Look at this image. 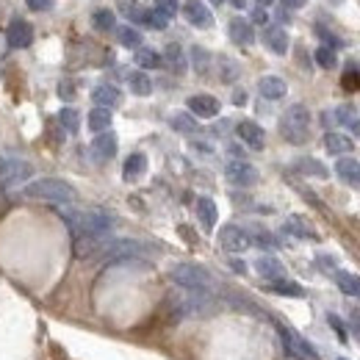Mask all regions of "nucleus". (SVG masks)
Returning <instances> with one entry per match:
<instances>
[{"label":"nucleus","mask_w":360,"mask_h":360,"mask_svg":"<svg viewBox=\"0 0 360 360\" xmlns=\"http://www.w3.org/2000/svg\"><path fill=\"white\" fill-rule=\"evenodd\" d=\"M58 94H61L64 100H72V97H75V89H72V83H69V80H61V83H58Z\"/></svg>","instance_id":"a18cd8bd"},{"label":"nucleus","mask_w":360,"mask_h":360,"mask_svg":"<svg viewBox=\"0 0 360 360\" xmlns=\"http://www.w3.org/2000/svg\"><path fill=\"white\" fill-rule=\"evenodd\" d=\"M255 271H258L263 280H269L271 285H274V282L288 280L285 266H282L277 258H271V255H260V258H255Z\"/></svg>","instance_id":"9d476101"},{"label":"nucleus","mask_w":360,"mask_h":360,"mask_svg":"<svg viewBox=\"0 0 360 360\" xmlns=\"http://www.w3.org/2000/svg\"><path fill=\"white\" fill-rule=\"evenodd\" d=\"M357 296H360V277H357Z\"/></svg>","instance_id":"13d9d810"},{"label":"nucleus","mask_w":360,"mask_h":360,"mask_svg":"<svg viewBox=\"0 0 360 360\" xmlns=\"http://www.w3.org/2000/svg\"><path fill=\"white\" fill-rule=\"evenodd\" d=\"M114 155H116V136L111 130L97 133L94 141H91V158L102 163V161H111Z\"/></svg>","instance_id":"4468645a"},{"label":"nucleus","mask_w":360,"mask_h":360,"mask_svg":"<svg viewBox=\"0 0 360 360\" xmlns=\"http://www.w3.org/2000/svg\"><path fill=\"white\" fill-rule=\"evenodd\" d=\"M147 25L155 28V30H163V28L169 25V17H163L158 8H150V11H147Z\"/></svg>","instance_id":"a19ab883"},{"label":"nucleus","mask_w":360,"mask_h":360,"mask_svg":"<svg viewBox=\"0 0 360 360\" xmlns=\"http://www.w3.org/2000/svg\"><path fill=\"white\" fill-rule=\"evenodd\" d=\"M294 169L302 172V174H310V177H327L330 174L327 166L316 158H299V161H294Z\"/></svg>","instance_id":"bb28decb"},{"label":"nucleus","mask_w":360,"mask_h":360,"mask_svg":"<svg viewBox=\"0 0 360 360\" xmlns=\"http://www.w3.org/2000/svg\"><path fill=\"white\" fill-rule=\"evenodd\" d=\"M116 39H119L122 47H133V50L141 47V33H138L133 25H122V28H116Z\"/></svg>","instance_id":"7c9ffc66"},{"label":"nucleus","mask_w":360,"mask_h":360,"mask_svg":"<svg viewBox=\"0 0 360 360\" xmlns=\"http://www.w3.org/2000/svg\"><path fill=\"white\" fill-rule=\"evenodd\" d=\"M282 230L288 233V235H294V238H316L313 235V230L299 219V216H288L285 219V224H282Z\"/></svg>","instance_id":"c756f323"},{"label":"nucleus","mask_w":360,"mask_h":360,"mask_svg":"<svg viewBox=\"0 0 360 360\" xmlns=\"http://www.w3.org/2000/svg\"><path fill=\"white\" fill-rule=\"evenodd\" d=\"M136 64H138L141 69H158V66H163V58H161V53H155L152 47H138V50H136Z\"/></svg>","instance_id":"cd10ccee"},{"label":"nucleus","mask_w":360,"mask_h":360,"mask_svg":"<svg viewBox=\"0 0 360 360\" xmlns=\"http://www.w3.org/2000/svg\"><path fill=\"white\" fill-rule=\"evenodd\" d=\"M316 263H318V269H321V271H327V274H330V271H332V274L338 271V263H335V258H332V255H318V258H316Z\"/></svg>","instance_id":"37998d69"},{"label":"nucleus","mask_w":360,"mask_h":360,"mask_svg":"<svg viewBox=\"0 0 360 360\" xmlns=\"http://www.w3.org/2000/svg\"><path fill=\"white\" fill-rule=\"evenodd\" d=\"M327 321L332 324V330L338 332V338H341V341H346V330H343V321H341V318H338L335 313H330V316H327Z\"/></svg>","instance_id":"c03bdc74"},{"label":"nucleus","mask_w":360,"mask_h":360,"mask_svg":"<svg viewBox=\"0 0 360 360\" xmlns=\"http://www.w3.org/2000/svg\"><path fill=\"white\" fill-rule=\"evenodd\" d=\"M332 116H335L346 130H352V136L360 138V116H357V111H354L352 105H341V108H335Z\"/></svg>","instance_id":"412c9836"},{"label":"nucleus","mask_w":360,"mask_h":360,"mask_svg":"<svg viewBox=\"0 0 360 360\" xmlns=\"http://www.w3.org/2000/svg\"><path fill=\"white\" fill-rule=\"evenodd\" d=\"M352 335L360 341V310H352Z\"/></svg>","instance_id":"09e8293b"},{"label":"nucleus","mask_w":360,"mask_h":360,"mask_svg":"<svg viewBox=\"0 0 360 360\" xmlns=\"http://www.w3.org/2000/svg\"><path fill=\"white\" fill-rule=\"evenodd\" d=\"M188 114L194 116H202V119H210L219 114V100L213 94H191L188 97Z\"/></svg>","instance_id":"ddd939ff"},{"label":"nucleus","mask_w":360,"mask_h":360,"mask_svg":"<svg viewBox=\"0 0 360 360\" xmlns=\"http://www.w3.org/2000/svg\"><path fill=\"white\" fill-rule=\"evenodd\" d=\"M55 119H58V125H61L66 133H78V130H80V114H78L75 108H69V105L61 108Z\"/></svg>","instance_id":"c85d7f7f"},{"label":"nucleus","mask_w":360,"mask_h":360,"mask_svg":"<svg viewBox=\"0 0 360 360\" xmlns=\"http://www.w3.org/2000/svg\"><path fill=\"white\" fill-rule=\"evenodd\" d=\"M335 174H338L346 186L360 188V161H354V158H338V163H335Z\"/></svg>","instance_id":"a211bd4d"},{"label":"nucleus","mask_w":360,"mask_h":360,"mask_svg":"<svg viewBox=\"0 0 360 360\" xmlns=\"http://www.w3.org/2000/svg\"><path fill=\"white\" fill-rule=\"evenodd\" d=\"M277 332H280V338H282V343H285V352H288L291 357H299V360H318V349H316L307 338H302L299 332H294V330L285 327V324H277Z\"/></svg>","instance_id":"423d86ee"},{"label":"nucleus","mask_w":360,"mask_h":360,"mask_svg":"<svg viewBox=\"0 0 360 360\" xmlns=\"http://www.w3.org/2000/svg\"><path fill=\"white\" fill-rule=\"evenodd\" d=\"M332 277H335L338 288H341L346 296H357V277H354V274H349V271H341V269H338Z\"/></svg>","instance_id":"f704fd0d"},{"label":"nucleus","mask_w":360,"mask_h":360,"mask_svg":"<svg viewBox=\"0 0 360 360\" xmlns=\"http://www.w3.org/2000/svg\"><path fill=\"white\" fill-rule=\"evenodd\" d=\"M235 133H238V138H241L249 150H263V144H266V133H263V127H260L258 122H252V119L238 122V125H235Z\"/></svg>","instance_id":"9b49d317"},{"label":"nucleus","mask_w":360,"mask_h":360,"mask_svg":"<svg viewBox=\"0 0 360 360\" xmlns=\"http://www.w3.org/2000/svg\"><path fill=\"white\" fill-rule=\"evenodd\" d=\"M144 169H147V155H144V152H130V155L125 158L122 174H125V180H136V177L144 174Z\"/></svg>","instance_id":"aec40b11"},{"label":"nucleus","mask_w":360,"mask_h":360,"mask_svg":"<svg viewBox=\"0 0 360 360\" xmlns=\"http://www.w3.org/2000/svg\"><path fill=\"white\" fill-rule=\"evenodd\" d=\"M127 86H130V91L138 94V97H147V94L152 91V80H150V75H147L144 69L130 72V75H127Z\"/></svg>","instance_id":"b1692460"},{"label":"nucleus","mask_w":360,"mask_h":360,"mask_svg":"<svg viewBox=\"0 0 360 360\" xmlns=\"http://www.w3.org/2000/svg\"><path fill=\"white\" fill-rule=\"evenodd\" d=\"M219 244H222L224 252H233V255H238V252H244V249L252 246L249 233L244 227H238V224H224L219 230Z\"/></svg>","instance_id":"0eeeda50"},{"label":"nucleus","mask_w":360,"mask_h":360,"mask_svg":"<svg viewBox=\"0 0 360 360\" xmlns=\"http://www.w3.org/2000/svg\"><path fill=\"white\" fill-rule=\"evenodd\" d=\"M266 19H269V14H266V8H252V22H258V25H266Z\"/></svg>","instance_id":"de8ad7c7"},{"label":"nucleus","mask_w":360,"mask_h":360,"mask_svg":"<svg viewBox=\"0 0 360 360\" xmlns=\"http://www.w3.org/2000/svg\"><path fill=\"white\" fill-rule=\"evenodd\" d=\"M305 0H282V8H302Z\"/></svg>","instance_id":"603ef678"},{"label":"nucleus","mask_w":360,"mask_h":360,"mask_svg":"<svg viewBox=\"0 0 360 360\" xmlns=\"http://www.w3.org/2000/svg\"><path fill=\"white\" fill-rule=\"evenodd\" d=\"M22 194L30 197V199H42V202L58 205V208L72 205V202L78 199L75 188H72L66 180H61V177H39V180H30V183H25Z\"/></svg>","instance_id":"f03ea898"},{"label":"nucleus","mask_w":360,"mask_h":360,"mask_svg":"<svg viewBox=\"0 0 360 360\" xmlns=\"http://www.w3.org/2000/svg\"><path fill=\"white\" fill-rule=\"evenodd\" d=\"M188 55H191V66L199 72V75H208V69H210V53L205 50V47H191L188 50Z\"/></svg>","instance_id":"2f4dec72"},{"label":"nucleus","mask_w":360,"mask_h":360,"mask_svg":"<svg viewBox=\"0 0 360 360\" xmlns=\"http://www.w3.org/2000/svg\"><path fill=\"white\" fill-rule=\"evenodd\" d=\"M169 277L180 285V288H186V291H208V285H210V274H208V269H202V266H197V263H174L172 266V271H169Z\"/></svg>","instance_id":"20e7f679"},{"label":"nucleus","mask_w":360,"mask_h":360,"mask_svg":"<svg viewBox=\"0 0 360 360\" xmlns=\"http://www.w3.org/2000/svg\"><path fill=\"white\" fill-rule=\"evenodd\" d=\"M324 147H327L330 155H343V152L352 150V138L343 136V133H332V130H330V133L324 136Z\"/></svg>","instance_id":"393cba45"},{"label":"nucleus","mask_w":360,"mask_h":360,"mask_svg":"<svg viewBox=\"0 0 360 360\" xmlns=\"http://www.w3.org/2000/svg\"><path fill=\"white\" fill-rule=\"evenodd\" d=\"M263 42H266V47H269L271 53H277V55H285V53H288V33H285V28H280V25H269V28L263 30Z\"/></svg>","instance_id":"6ab92c4d"},{"label":"nucleus","mask_w":360,"mask_h":360,"mask_svg":"<svg viewBox=\"0 0 360 360\" xmlns=\"http://www.w3.org/2000/svg\"><path fill=\"white\" fill-rule=\"evenodd\" d=\"M28 8L30 11H47V8H53V0H28Z\"/></svg>","instance_id":"49530a36"},{"label":"nucleus","mask_w":360,"mask_h":360,"mask_svg":"<svg viewBox=\"0 0 360 360\" xmlns=\"http://www.w3.org/2000/svg\"><path fill=\"white\" fill-rule=\"evenodd\" d=\"M230 266H233V269H235V271H241V274H244V271H246V266H244V263H241V260H230Z\"/></svg>","instance_id":"864d4df0"},{"label":"nucleus","mask_w":360,"mask_h":360,"mask_svg":"<svg viewBox=\"0 0 360 360\" xmlns=\"http://www.w3.org/2000/svg\"><path fill=\"white\" fill-rule=\"evenodd\" d=\"M33 174V166L17 155H0V186L3 188H11V186H19V183H28Z\"/></svg>","instance_id":"39448f33"},{"label":"nucleus","mask_w":360,"mask_h":360,"mask_svg":"<svg viewBox=\"0 0 360 360\" xmlns=\"http://www.w3.org/2000/svg\"><path fill=\"white\" fill-rule=\"evenodd\" d=\"M255 3H258V6H260V8H263V6H269V3H271V0H255Z\"/></svg>","instance_id":"6e6d98bb"},{"label":"nucleus","mask_w":360,"mask_h":360,"mask_svg":"<svg viewBox=\"0 0 360 360\" xmlns=\"http://www.w3.org/2000/svg\"><path fill=\"white\" fill-rule=\"evenodd\" d=\"M197 216H199L205 230H213L216 227V202L210 197H199L197 199Z\"/></svg>","instance_id":"4be33fe9"},{"label":"nucleus","mask_w":360,"mask_h":360,"mask_svg":"<svg viewBox=\"0 0 360 360\" xmlns=\"http://www.w3.org/2000/svg\"><path fill=\"white\" fill-rule=\"evenodd\" d=\"M233 102H235V105H246V91H244V89H235V91H233Z\"/></svg>","instance_id":"8fccbe9b"},{"label":"nucleus","mask_w":360,"mask_h":360,"mask_svg":"<svg viewBox=\"0 0 360 360\" xmlns=\"http://www.w3.org/2000/svg\"><path fill=\"white\" fill-rule=\"evenodd\" d=\"M316 64H318V66H324V69H332V66L338 64L335 50H332V47H327V44H321V47L316 50Z\"/></svg>","instance_id":"c9c22d12"},{"label":"nucleus","mask_w":360,"mask_h":360,"mask_svg":"<svg viewBox=\"0 0 360 360\" xmlns=\"http://www.w3.org/2000/svg\"><path fill=\"white\" fill-rule=\"evenodd\" d=\"M174 72H183L186 69V58H183V50H180V44H166V50H163V55H161Z\"/></svg>","instance_id":"72a5a7b5"},{"label":"nucleus","mask_w":360,"mask_h":360,"mask_svg":"<svg viewBox=\"0 0 360 360\" xmlns=\"http://www.w3.org/2000/svg\"><path fill=\"white\" fill-rule=\"evenodd\" d=\"M61 219L66 222L75 241L78 238L100 241V238H108L114 230V219L102 210H66V208H61Z\"/></svg>","instance_id":"f257e3e1"},{"label":"nucleus","mask_w":360,"mask_h":360,"mask_svg":"<svg viewBox=\"0 0 360 360\" xmlns=\"http://www.w3.org/2000/svg\"><path fill=\"white\" fill-rule=\"evenodd\" d=\"M230 3H233L235 8H244V3H246V0H230Z\"/></svg>","instance_id":"5fc2aeb1"},{"label":"nucleus","mask_w":360,"mask_h":360,"mask_svg":"<svg viewBox=\"0 0 360 360\" xmlns=\"http://www.w3.org/2000/svg\"><path fill=\"white\" fill-rule=\"evenodd\" d=\"M91 25H94L97 30H114V28H116V17H114L111 8H97V11L91 14Z\"/></svg>","instance_id":"473e14b6"},{"label":"nucleus","mask_w":360,"mask_h":360,"mask_svg":"<svg viewBox=\"0 0 360 360\" xmlns=\"http://www.w3.org/2000/svg\"><path fill=\"white\" fill-rule=\"evenodd\" d=\"M125 14H127V19H133V22H141V25H147V8H144L141 3H136V0L125 3Z\"/></svg>","instance_id":"e433bc0d"},{"label":"nucleus","mask_w":360,"mask_h":360,"mask_svg":"<svg viewBox=\"0 0 360 360\" xmlns=\"http://www.w3.org/2000/svg\"><path fill=\"white\" fill-rule=\"evenodd\" d=\"M274 294H285V296H305V291H302V285H296V282H291V280H282V282H274V285H269Z\"/></svg>","instance_id":"58836bf2"},{"label":"nucleus","mask_w":360,"mask_h":360,"mask_svg":"<svg viewBox=\"0 0 360 360\" xmlns=\"http://www.w3.org/2000/svg\"><path fill=\"white\" fill-rule=\"evenodd\" d=\"M249 241L258 244V246H266V249H274V246H277V238H274L269 230H260V227L255 230V235H249Z\"/></svg>","instance_id":"ea45409f"},{"label":"nucleus","mask_w":360,"mask_h":360,"mask_svg":"<svg viewBox=\"0 0 360 360\" xmlns=\"http://www.w3.org/2000/svg\"><path fill=\"white\" fill-rule=\"evenodd\" d=\"M86 122H89V127H91L94 133H105V130L111 127V111L94 105V108L89 111V116H86Z\"/></svg>","instance_id":"a878e982"},{"label":"nucleus","mask_w":360,"mask_h":360,"mask_svg":"<svg viewBox=\"0 0 360 360\" xmlns=\"http://www.w3.org/2000/svg\"><path fill=\"white\" fill-rule=\"evenodd\" d=\"M91 100H94L97 108H108V111H111V108H116V105L122 102V94H119L116 86H111V83H100V86H94Z\"/></svg>","instance_id":"dca6fc26"},{"label":"nucleus","mask_w":360,"mask_h":360,"mask_svg":"<svg viewBox=\"0 0 360 360\" xmlns=\"http://www.w3.org/2000/svg\"><path fill=\"white\" fill-rule=\"evenodd\" d=\"M227 33H230V39H233L235 44H244V47L255 42L252 22H249V19H244V17H233V19H230V25H227Z\"/></svg>","instance_id":"2eb2a0df"},{"label":"nucleus","mask_w":360,"mask_h":360,"mask_svg":"<svg viewBox=\"0 0 360 360\" xmlns=\"http://www.w3.org/2000/svg\"><path fill=\"white\" fill-rule=\"evenodd\" d=\"M183 17L197 28H210L213 25V14L202 0H186L183 3Z\"/></svg>","instance_id":"f8f14e48"},{"label":"nucleus","mask_w":360,"mask_h":360,"mask_svg":"<svg viewBox=\"0 0 360 360\" xmlns=\"http://www.w3.org/2000/svg\"><path fill=\"white\" fill-rule=\"evenodd\" d=\"M224 174H227V180H230L233 186H238V188H249V186L258 183V169H255L252 163H246V161H230V163L224 166Z\"/></svg>","instance_id":"6e6552de"},{"label":"nucleus","mask_w":360,"mask_h":360,"mask_svg":"<svg viewBox=\"0 0 360 360\" xmlns=\"http://www.w3.org/2000/svg\"><path fill=\"white\" fill-rule=\"evenodd\" d=\"M169 125H172V130H177V133H197V130H199L194 114H188V111H174V114L169 116Z\"/></svg>","instance_id":"5701e85b"},{"label":"nucleus","mask_w":360,"mask_h":360,"mask_svg":"<svg viewBox=\"0 0 360 360\" xmlns=\"http://www.w3.org/2000/svg\"><path fill=\"white\" fill-rule=\"evenodd\" d=\"M318 36H321V39H324V42H330V44H332V47H335V44H338V39H335V36H332V33H327V30H324V28H318Z\"/></svg>","instance_id":"3c124183"},{"label":"nucleus","mask_w":360,"mask_h":360,"mask_svg":"<svg viewBox=\"0 0 360 360\" xmlns=\"http://www.w3.org/2000/svg\"><path fill=\"white\" fill-rule=\"evenodd\" d=\"M6 42L11 50H25L33 42V28L25 19H11V25L6 30Z\"/></svg>","instance_id":"1a4fd4ad"},{"label":"nucleus","mask_w":360,"mask_h":360,"mask_svg":"<svg viewBox=\"0 0 360 360\" xmlns=\"http://www.w3.org/2000/svg\"><path fill=\"white\" fill-rule=\"evenodd\" d=\"M155 8L163 14V17H174L177 14V0H155Z\"/></svg>","instance_id":"79ce46f5"},{"label":"nucleus","mask_w":360,"mask_h":360,"mask_svg":"<svg viewBox=\"0 0 360 360\" xmlns=\"http://www.w3.org/2000/svg\"><path fill=\"white\" fill-rule=\"evenodd\" d=\"M219 69H222L219 75H222V80H224V83H233V80L238 78V64H235V61H230V58H224V55L219 58Z\"/></svg>","instance_id":"4c0bfd02"},{"label":"nucleus","mask_w":360,"mask_h":360,"mask_svg":"<svg viewBox=\"0 0 360 360\" xmlns=\"http://www.w3.org/2000/svg\"><path fill=\"white\" fill-rule=\"evenodd\" d=\"M280 133L291 144H305L310 136V111L305 105H291L280 116Z\"/></svg>","instance_id":"7ed1b4c3"},{"label":"nucleus","mask_w":360,"mask_h":360,"mask_svg":"<svg viewBox=\"0 0 360 360\" xmlns=\"http://www.w3.org/2000/svg\"><path fill=\"white\" fill-rule=\"evenodd\" d=\"M210 3H213V6H222V3H224V0H210Z\"/></svg>","instance_id":"4d7b16f0"},{"label":"nucleus","mask_w":360,"mask_h":360,"mask_svg":"<svg viewBox=\"0 0 360 360\" xmlns=\"http://www.w3.org/2000/svg\"><path fill=\"white\" fill-rule=\"evenodd\" d=\"M258 91H260V97H266V100H282V97L288 94V86H285L282 78L266 75V78L258 80Z\"/></svg>","instance_id":"f3484780"},{"label":"nucleus","mask_w":360,"mask_h":360,"mask_svg":"<svg viewBox=\"0 0 360 360\" xmlns=\"http://www.w3.org/2000/svg\"><path fill=\"white\" fill-rule=\"evenodd\" d=\"M0 78H3V69H0Z\"/></svg>","instance_id":"bf43d9fd"}]
</instances>
